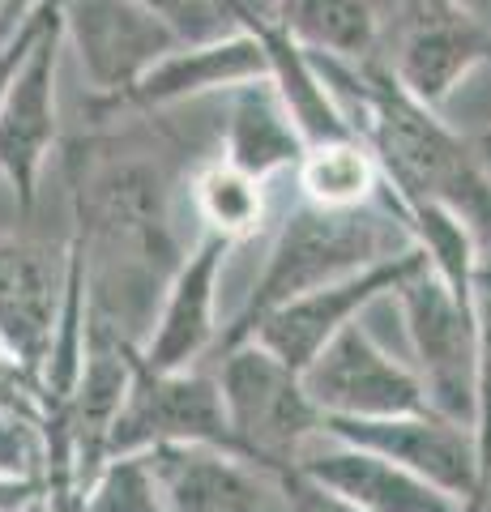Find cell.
I'll use <instances>...</instances> for the list:
<instances>
[{"mask_svg":"<svg viewBox=\"0 0 491 512\" xmlns=\"http://www.w3.org/2000/svg\"><path fill=\"white\" fill-rule=\"evenodd\" d=\"M393 303L402 312L415 372L427 389V402L445 419L474 427V389H479V312L474 295H457L432 265H419Z\"/></svg>","mask_w":491,"mask_h":512,"instance_id":"cell-5","label":"cell"},{"mask_svg":"<svg viewBox=\"0 0 491 512\" xmlns=\"http://www.w3.org/2000/svg\"><path fill=\"white\" fill-rule=\"evenodd\" d=\"M410 248V235L402 231V222L385 210V201L359 205V210H325V205L299 201L295 210L282 218V227L274 235V248L265 256V269L257 286L248 291L223 333H218L214 350H227L235 342H244L252 325L278 303L299 299L308 291L351 278L359 269H368L385 256Z\"/></svg>","mask_w":491,"mask_h":512,"instance_id":"cell-3","label":"cell"},{"mask_svg":"<svg viewBox=\"0 0 491 512\" xmlns=\"http://www.w3.org/2000/svg\"><path fill=\"white\" fill-rule=\"evenodd\" d=\"M73 235L86 256L90 325L141 350L171 274L188 256L176 222V175L133 133L90 128L69 146Z\"/></svg>","mask_w":491,"mask_h":512,"instance_id":"cell-1","label":"cell"},{"mask_svg":"<svg viewBox=\"0 0 491 512\" xmlns=\"http://www.w3.org/2000/svg\"><path fill=\"white\" fill-rule=\"evenodd\" d=\"M295 470L363 512H466V500L427 483L423 474L325 431L299 453Z\"/></svg>","mask_w":491,"mask_h":512,"instance_id":"cell-17","label":"cell"},{"mask_svg":"<svg viewBox=\"0 0 491 512\" xmlns=\"http://www.w3.org/2000/svg\"><path fill=\"white\" fill-rule=\"evenodd\" d=\"M184 201L197 218V235H223L231 244L257 235L265 222V180L227 163L223 154H210L188 167L184 175Z\"/></svg>","mask_w":491,"mask_h":512,"instance_id":"cell-21","label":"cell"},{"mask_svg":"<svg viewBox=\"0 0 491 512\" xmlns=\"http://www.w3.org/2000/svg\"><path fill=\"white\" fill-rule=\"evenodd\" d=\"M218 389L235 431V444L248 461L291 474L299 453L321 436L325 414L312 402L304 372L282 363L257 338L218 350Z\"/></svg>","mask_w":491,"mask_h":512,"instance_id":"cell-4","label":"cell"},{"mask_svg":"<svg viewBox=\"0 0 491 512\" xmlns=\"http://www.w3.org/2000/svg\"><path fill=\"white\" fill-rule=\"evenodd\" d=\"M487 265H491V261H487Z\"/></svg>","mask_w":491,"mask_h":512,"instance_id":"cell-31","label":"cell"},{"mask_svg":"<svg viewBox=\"0 0 491 512\" xmlns=\"http://www.w3.org/2000/svg\"><path fill=\"white\" fill-rule=\"evenodd\" d=\"M304 384L325 419H385V414L432 410L419 372L372 338L355 320L304 367Z\"/></svg>","mask_w":491,"mask_h":512,"instance_id":"cell-12","label":"cell"},{"mask_svg":"<svg viewBox=\"0 0 491 512\" xmlns=\"http://www.w3.org/2000/svg\"><path fill=\"white\" fill-rule=\"evenodd\" d=\"M423 261L427 256L410 244L402 252L385 256V261L359 269L351 278H338V282L321 286V291H308L299 299H287V303H278V308H269L257 325H252L248 338H257L261 346L274 350L282 363H291L295 372H304L346 325H355V320L368 308H376L380 299H393V291H398Z\"/></svg>","mask_w":491,"mask_h":512,"instance_id":"cell-11","label":"cell"},{"mask_svg":"<svg viewBox=\"0 0 491 512\" xmlns=\"http://www.w3.org/2000/svg\"><path fill=\"white\" fill-rule=\"evenodd\" d=\"M0 406H22V410H35V414H39L35 397L22 393V389H9V384H0Z\"/></svg>","mask_w":491,"mask_h":512,"instance_id":"cell-29","label":"cell"},{"mask_svg":"<svg viewBox=\"0 0 491 512\" xmlns=\"http://www.w3.org/2000/svg\"><path fill=\"white\" fill-rule=\"evenodd\" d=\"M56 0L39 30L30 56L22 60L18 77L0 103V175L9 180L18 210L30 218L39 205V180L47 158L60 146V111H56V82H60V52H65V22Z\"/></svg>","mask_w":491,"mask_h":512,"instance_id":"cell-10","label":"cell"},{"mask_svg":"<svg viewBox=\"0 0 491 512\" xmlns=\"http://www.w3.org/2000/svg\"><path fill=\"white\" fill-rule=\"evenodd\" d=\"M308 150V137L299 133L291 120L287 103L278 99V90L269 77L248 86H235L223 94V128H218V154L235 163L240 171L257 175V180H274V175L299 167V158Z\"/></svg>","mask_w":491,"mask_h":512,"instance_id":"cell-18","label":"cell"},{"mask_svg":"<svg viewBox=\"0 0 491 512\" xmlns=\"http://www.w3.org/2000/svg\"><path fill=\"white\" fill-rule=\"evenodd\" d=\"M312 56L334 86L355 137L376 154L385 184L402 197L449 205L470 227L483 261H491V163L483 146L457 133L440 107L415 99L389 69L385 52L368 60Z\"/></svg>","mask_w":491,"mask_h":512,"instance_id":"cell-2","label":"cell"},{"mask_svg":"<svg viewBox=\"0 0 491 512\" xmlns=\"http://www.w3.org/2000/svg\"><path fill=\"white\" fill-rule=\"evenodd\" d=\"M269 5L308 52L338 60H368L385 52L380 0H269Z\"/></svg>","mask_w":491,"mask_h":512,"instance_id":"cell-20","label":"cell"},{"mask_svg":"<svg viewBox=\"0 0 491 512\" xmlns=\"http://www.w3.org/2000/svg\"><path fill=\"white\" fill-rule=\"evenodd\" d=\"M146 466L167 512H291L287 474L214 444H154Z\"/></svg>","mask_w":491,"mask_h":512,"instance_id":"cell-13","label":"cell"},{"mask_svg":"<svg viewBox=\"0 0 491 512\" xmlns=\"http://www.w3.org/2000/svg\"><path fill=\"white\" fill-rule=\"evenodd\" d=\"M141 5H150L154 13H163V18L176 26L184 39H214L210 26H205V18H201L197 0H141Z\"/></svg>","mask_w":491,"mask_h":512,"instance_id":"cell-28","label":"cell"},{"mask_svg":"<svg viewBox=\"0 0 491 512\" xmlns=\"http://www.w3.org/2000/svg\"><path fill=\"white\" fill-rule=\"evenodd\" d=\"M0 478L47 487V444L35 410L0 406Z\"/></svg>","mask_w":491,"mask_h":512,"instance_id":"cell-25","label":"cell"},{"mask_svg":"<svg viewBox=\"0 0 491 512\" xmlns=\"http://www.w3.org/2000/svg\"><path fill=\"white\" fill-rule=\"evenodd\" d=\"M380 5H398V0H380Z\"/></svg>","mask_w":491,"mask_h":512,"instance_id":"cell-30","label":"cell"},{"mask_svg":"<svg viewBox=\"0 0 491 512\" xmlns=\"http://www.w3.org/2000/svg\"><path fill=\"white\" fill-rule=\"evenodd\" d=\"M261 43L269 52V82H274L278 99L287 103L299 133L308 137V146H316V141L355 137V128L346 120L334 86H329V77L321 73V64H316V56L308 47L299 43L287 26L261 30Z\"/></svg>","mask_w":491,"mask_h":512,"instance_id":"cell-19","label":"cell"},{"mask_svg":"<svg viewBox=\"0 0 491 512\" xmlns=\"http://www.w3.org/2000/svg\"><path fill=\"white\" fill-rule=\"evenodd\" d=\"M474 312H479V389H474V453H479V495L466 512L491 508V265L474 274Z\"/></svg>","mask_w":491,"mask_h":512,"instance_id":"cell-24","label":"cell"},{"mask_svg":"<svg viewBox=\"0 0 491 512\" xmlns=\"http://www.w3.org/2000/svg\"><path fill=\"white\" fill-rule=\"evenodd\" d=\"M287 495H291V512H363V508H355V504L338 500L334 491L316 487L312 478H304L299 470L287 474Z\"/></svg>","mask_w":491,"mask_h":512,"instance_id":"cell-27","label":"cell"},{"mask_svg":"<svg viewBox=\"0 0 491 512\" xmlns=\"http://www.w3.org/2000/svg\"><path fill=\"white\" fill-rule=\"evenodd\" d=\"M325 436L372 448V453L398 461V466L423 474L427 483L445 487L466 508L479 495V453H474V431L445 419L436 410L385 414V419H325Z\"/></svg>","mask_w":491,"mask_h":512,"instance_id":"cell-15","label":"cell"},{"mask_svg":"<svg viewBox=\"0 0 491 512\" xmlns=\"http://www.w3.org/2000/svg\"><path fill=\"white\" fill-rule=\"evenodd\" d=\"M65 47L77 52L90 94L86 99L112 103L129 94L167 52H176L184 35L163 13L141 0H65Z\"/></svg>","mask_w":491,"mask_h":512,"instance_id":"cell-6","label":"cell"},{"mask_svg":"<svg viewBox=\"0 0 491 512\" xmlns=\"http://www.w3.org/2000/svg\"><path fill=\"white\" fill-rule=\"evenodd\" d=\"M52 5H56V0H35V9L26 13V22L13 30L5 43H0V103H5V94H9L13 77H18V69H22V60L30 56V47H35V39H39V30L47 22V13H52Z\"/></svg>","mask_w":491,"mask_h":512,"instance_id":"cell-26","label":"cell"},{"mask_svg":"<svg viewBox=\"0 0 491 512\" xmlns=\"http://www.w3.org/2000/svg\"><path fill=\"white\" fill-rule=\"evenodd\" d=\"M154 444H214L240 453L218 376H205L197 367L154 372L141 363L137 350L129 397H124L120 419L112 427V457L146 453Z\"/></svg>","mask_w":491,"mask_h":512,"instance_id":"cell-8","label":"cell"},{"mask_svg":"<svg viewBox=\"0 0 491 512\" xmlns=\"http://www.w3.org/2000/svg\"><path fill=\"white\" fill-rule=\"evenodd\" d=\"M73 512H167V504L146 466V453H124L99 470Z\"/></svg>","mask_w":491,"mask_h":512,"instance_id":"cell-23","label":"cell"},{"mask_svg":"<svg viewBox=\"0 0 491 512\" xmlns=\"http://www.w3.org/2000/svg\"><path fill=\"white\" fill-rule=\"evenodd\" d=\"M398 35L385 60L398 82L427 107H445L449 94L491 60V22L466 0H398Z\"/></svg>","mask_w":491,"mask_h":512,"instance_id":"cell-9","label":"cell"},{"mask_svg":"<svg viewBox=\"0 0 491 512\" xmlns=\"http://www.w3.org/2000/svg\"><path fill=\"white\" fill-rule=\"evenodd\" d=\"M295 184H299V201L325 205V210H359V205L380 201L385 171H380L376 154L359 137H342L308 146L295 167Z\"/></svg>","mask_w":491,"mask_h":512,"instance_id":"cell-22","label":"cell"},{"mask_svg":"<svg viewBox=\"0 0 491 512\" xmlns=\"http://www.w3.org/2000/svg\"><path fill=\"white\" fill-rule=\"evenodd\" d=\"M65 252L39 239H0V346L22 372L26 389H39L47 350L65 303Z\"/></svg>","mask_w":491,"mask_h":512,"instance_id":"cell-14","label":"cell"},{"mask_svg":"<svg viewBox=\"0 0 491 512\" xmlns=\"http://www.w3.org/2000/svg\"><path fill=\"white\" fill-rule=\"evenodd\" d=\"M269 77V52L252 30H223L214 39H184L176 52H167L141 82L112 103L86 99L90 124H107L120 116H163L184 103L223 99L235 86Z\"/></svg>","mask_w":491,"mask_h":512,"instance_id":"cell-7","label":"cell"},{"mask_svg":"<svg viewBox=\"0 0 491 512\" xmlns=\"http://www.w3.org/2000/svg\"><path fill=\"white\" fill-rule=\"evenodd\" d=\"M235 244L223 235L201 231L193 239V248L180 261V269L171 274L163 303H158V316L141 342V363L154 367V372H184V367H197L201 355H210L218 346V278H223L227 252Z\"/></svg>","mask_w":491,"mask_h":512,"instance_id":"cell-16","label":"cell"}]
</instances>
